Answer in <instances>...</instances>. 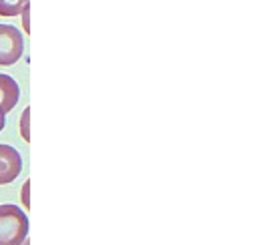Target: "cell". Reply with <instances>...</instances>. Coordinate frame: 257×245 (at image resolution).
Segmentation results:
<instances>
[{"instance_id": "obj_7", "label": "cell", "mask_w": 257, "mask_h": 245, "mask_svg": "<svg viewBox=\"0 0 257 245\" xmlns=\"http://www.w3.org/2000/svg\"><path fill=\"white\" fill-rule=\"evenodd\" d=\"M4 114L6 112H2V108H0V131L4 129V125H6V118H4Z\"/></svg>"}, {"instance_id": "obj_6", "label": "cell", "mask_w": 257, "mask_h": 245, "mask_svg": "<svg viewBox=\"0 0 257 245\" xmlns=\"http://www.w3.org/2000/svg\"><path fill=\"white\" fill-rule=\"evenodd\" d=\"M28 108L24 110V114H22V135H24V139H28V129H26V118H28Z\"/></svg>"}, {"instance_id": "obj_5", "label": "cell", "mask_w": 257, "mask_h": 245, "mask_svg": "<svg viewBox=\"0 0 257 245\" xmlns=\"http://www.w3.org/2000/svg\"><path fill=\"white\" fill-rule=\"evenodd\" d=\"M28 6V0H0V16H18Z\"/></svg>"}, {"instance_id": "obj_2", "label": "cell", "mask_w": 257, "mask_h": 245, "mask_svg": "<svg viewBox=\"0 0 257 245\" xmlns=\"http://www.w3.org/2000/svg\"><path fill=\"white\" fill-rule=\"evenodd\" d=\"M24 52V40L16 26L0 24V66H10L18 62Z\"/></svg>"}, {"instance_id": "obj_3", "label": "cell", "mask_w": 257, "mask_h": 245, "mask_svg": "<svg viewBox=\"0 0 257 245\" xmlns=\"http://www.w3.org/2000/svg\"><path fill=\"white\" fill-rule=\"evenodd\" d=\"M22 169V157L20 153L10 147L0 143V185L12 183Z\"/></svg>"}, {"instance_id": "obj_4", "label": "cell", "mask_w": 257, "mask_h": 245, "mask_svg": "<svg viewBox=\"0 0 257 245\" xmlns=\"http://www.w3.org/2000/svg\"><path fill=\"white\" fill-rule=\"evenodd\" d=\"M20 98V88L18 82L8 76V74H0V108L2 112H10L14 108V104Z\"/></svg>"}, {"instance_id": "obj_1", "label": "cell", "mask_w": 257, "mask_h": 245, "mask_svg": "<svg viewBox=\"0 0 257 245\" xmlns=\"http://www.w3.org/2000/svg\"><path fill=\"white\" fill-rule=\"evenodd\" d=\"M26 235V213L18 205H0V245H22Z\"/></svg>"}]
</instances>
